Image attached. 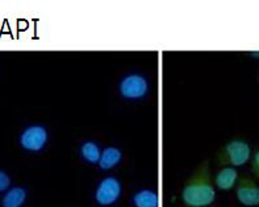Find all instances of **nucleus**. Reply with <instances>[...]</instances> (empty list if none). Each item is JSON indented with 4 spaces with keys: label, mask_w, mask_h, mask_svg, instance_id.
Returning <instances> with one entry per match:
<instances>
[{
    "label": "nucleus",
    "mask_w": 259,
    "mask_h": 207,
    "mask_svg": "<svg viewBox=\"0 0 259 207\" xmlns=\"http://www.w3.org/2000/svg\"><path fill=\"white\" fill-rule=\"evenodd\" d=\"M181 198L187 207H208L213 204L216 201V186L208 160L201 161L186 181Z\"/></svg>",
    "instance_id": "f257e3e1"
},
{
    "label": "nucleus",
    "mask_w": 259,
    "mask_h": 207,
    "mask_svg": "<svg viewBox=\"0 0 259 207\" xmlns=\"http://www.w3.org/2000/svg\"><path fill=\"white\" fill-rule=\"evenodd\" d=\"M251 157V148L249 143L242 139L229 140L221 147L216 153L217 166H242Z\"/></svg>",
    "instance_id": "f03ea898"
},
{
    "label": "nucleus",
    "mask_w": 259,
    "mask_h": 207,
    "mask_svg": "<svg viewBox=\"0 0 259 207\" xmlns=\"http://www.w3.org/2000/svg\"><path fill=\"white\" fill-rule=\"evenodd\" d=\"M120 94L125 99H141L149 91L148 79L141 74H129L120 82Z\"/></svg>",
    "instance_id": "7ed1b4c3"
},
{
    "label": "nucleus",
    "mask_w": 259,
    "mask_h": 207,
    "mask_svg": "<svg viewBox=\"0 0 259 207\" xmlns=\"http://www.w3.org/2000/svg\"><path fill=\"white\" fill-rule=\"evenodd\" d=\"M121 195V182L116 177H105L99 182L95 191V199L100 206H111L118 201Z\"/></svg>",
    "instance_id": "20e7f679"
},
{
    "label": "nucleus",
    "mask_w": 259,
    "mask_h": 207,
    "mask_svg": "<svg viewBox=\"0 0 259 207\" xmlns=\"http://www.w3.org/2000/svg\"><path fill=\"white\" fill-rule=\"evenodd\" d=\"M48 139H49V133H48L46 127L34 124L24 129V132L20 136V144L26 151L39 152L45 148Z\"/></svg>",
    "instance_id": "39448f33"
},
{
    "label": "nucleus",
    "mask_w": 259,
    "mask_h": 207,
    "mask_svg": "<svg viewBox=\"0 0 259 207\" xmlns=\"http://www.w3.org/2000/svg\"><path fill=\"white\" fill-rule=\"evenodd\" d=\"M237 199L247 207L259 206V186L249 176H241L236 185Z\"/></svg>",
    "instance_id": "423d86ee"
},
{
    "label": "nucleus",
    "mask_w": 259,
    "mask_h": 207,
    "mask_svg": "<svg viewBox=\"0 0 259 207\" xmlns=\"http://www.w3.org/2000/svg\"><path fill=\"white\" fill-rule=\"evenodd\" d=\"M238 177L240 176H238V171H237L236 168H233V166H224L214 176V186H217V189L224 191L232 190L233 188H236Z\"/></svg>",
    "instance_id": "0eeeda50"
},
{
    "label": "nucleus",
    "mask_w": 259,
    "mask_h": 207,
    "mask_svg": "<svg viewBox=\"0 0 259 207\" xmlns=\"http://www.w3.org/2000/svg\"><path fill=\"white\" fill-rule=\"evenodd\" d=\"M122 160V152L117 147H107L102 152L100 160H99V168L102 170H111L120 164Z\"/></svg>",
    "instance_id": "6e6552de"
},
{
    "label": "nucleus",
    "mask_w": 259,
    "mask_h": 207,
    "mask_svg": "<svg viewBox=\"0 0 259 207\" xmlns=\"http://www.w3.org/2000/svg\"><path fill=\"white\" fill-rule=\"evenodd\" d=\"M136 207H159V195L151 189H142L133 195Z\"/></svg>",
    "instance_id": "1a4fd4ad"
},
{
    "label": "nucleus",
    "mask_w": 259,
    "mask_h": 207,
    "mask_svg": "<svg viewBox=\"0 0 259 207\" xmlns=\"http://www.w3.org/2000/svg\"><path fill=\"white\" fill-rule=\"evenodd\" d=\"M26 201V190L21 186L12 188L4 195L2 206L3 207H21Z\"/></svg>",
    "instance_id": "9d476101"
},
{
    "label": "nucleus",
    "mask_w": 259,
    "mask_h": 207,
    "mask_svg": "<svg viewBox=\"0 0 259 207\" xmlns=\"http://www.w3.org/2000/svg\"><path fill=\"white\" fill-rule=\"evenodd\" d=\"M80 155L90 164H98L102 156V151L95 142H85L80 147Z\"/></svg>",
    "instance_id": "9b49d317"
},
{
    "label": "nucleus",
    "mask_w": 259,
    "mask_h": 207,
    "mask_svg": "<svg viewBox=\"0 0 259 207\" xmlns=\"http://www.w3.org/2000/svg\"><path fill=\"white\" fill-rule=\"evenodd\" d=\"M251 171L259 181V148L254 152L253 158H251Z\"/></svg>",
    "instance_id": "f8f14e48"
},
{
    "label": "nucleus",
    "mask_w": 259,
    "mask_h": 207,
    "mask_svg": "<svg viewBox=\"0 0 259 207\" xmlns=\"http://www.w3.org/2000/svg\"><path fill=\"white\" fill-rule=\"evenodd\" d=\"M10 184H11L10 176L7 175L6 171L0 170V191L7 190V189L10 188Z\"/></svg>",
    "instance_id": "ddd939ff"
},
{
    "label": "nucleus",
    "mask_w": 259,
    "mask_h": 207,
    "mask_svg": "<svg viewBox=\"0 0 259 207\" xmlns=\"http://www.w3.org/2000/svg\"><path fill=\"white\" fill-rule=\"evenodd\" d=\"M247 54H249L250 57H253V58L259 59V50H256V52H249Z\"/></svg>",
    "instance_id": "4468645a"
},
{
    "label": "nucleus",
    "mask_w": 259,
    "mask_h": 207,
    "mask_svg": "<svg viewBox=\"0 0 259 207\" xmlns=\"http://www.w3.org/2000/svg\"><path fill=\"white\" fill-rule=\"evenodd\" d=\"M258 83H259V72H258Z\"/></svg>",
    "instance_id": "2eb2a0df"
}]
</instances>
